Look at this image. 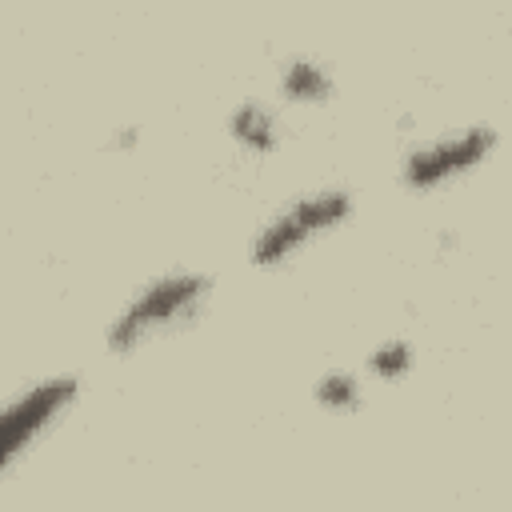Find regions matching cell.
<instances>
[{
  "instance_id": "1",
  "label": "cell",
  "mask_w": 512,
  "mask_h": 512,
  "mask_svg": "<svg viewBox=\"0 0 512 512\" xmlns=\"http://www.w3.org/2000/svg\"><path fill=\"white\" fill-rule=\"evenodd\" d=\"M208 292V280L200 272H176V276H164L156 284H148L108 328V344L116 352H128L136 348L152 328H164L172 320H180L188 308H196Z\"/></svg>"
},
{
  "instance_id": "2",
  "label": "cell",
  "mask_w": 512,
  "mask_h": 512,
  "mask_svg": "<svg viewBox=\"0 0 512 512\" xmlns=\"http://www.w3.org/2000/svg\"><path fill=\"white\" fill-rule=\"evenodd\" d=\"M348 212H352V200H348V192H340V188H328V192H316V196L296 200L292 208H284V212L252 240V264H280V260H288V256L300 252L312 236H320V232H328L332 224H340Z\"/></svg>"
},
{
  "instance_id": "3",
  "label": "cell",
  "mask_w": 512,
  "mask_h": 512,
  "mask_svg": "<svg viewBox=\"0 0 512 512\" xmlns=\"http://www.w3.org/2000/svg\"><path fill=\"white\" fill-rule=\"evenodd\" d=\"M76 396V380H44L36 388H28L20 400H12L8 408H0V468Z\"/></svg>"
},
{
  "instance_id": "4",
  "label": "cell",
  "mask_w": 512,
  "mask_h": 512,
  "mask_svg": "<svg viewBox=\"0 0 512 512\" xmlns=\"http://www.w3.org/2000/svg\"><path fill=\"white\" fill-rule=\"evenodd\" d=\"M492 144H496V132L488 124H476V128H468V132H460L452 140H436V144L412 152L408 164H404V176H408V184L428 188V184H436L444 176H456V172L480 164L492 152Z\"/></svg>"
},
{
  "instance_id": "5",
  "label": "cell",
  "mask_w": 512,
  "mask_h": 512,
  "mask_svg": "<svg viewBox=\"0 0 512 512\" xmlns=\"http://www.w3.org/2000/svg\"><path fill=\"white\" fill-rule=\"evenodd\" d=\"M284 92L296 100H324L332 92V76L316 60H292L284 68Z\"/></svg>"
},
{
  "instance_id": "6",
  "label": "cell",
  "mask_w": 512,
  "mask_h": 512,
  "mask_svg": "<svg viewBox=\"0 0 512 512\" xmlns=\"http://www.w3.org/2000/svg\"><path fill=\"white\" fill-rule=\"evenodd\" d=\"M232 136L256 152H268L276 144V124L260 104H244L232 112Z\"/></svg>"
},
{
  "instance_id": "7",
  "label": "cell",
  "mask_w": 512,
  "mask_h": 512,
  "mask_svg": "<svg viewBox=\"0 0 512 512\" xmlns=\"http://www.w3.org/2000/svg\"><path fill=\"white\" fill-rule=\"evenodd\" d=\"M316 400L328 404V408H352L360 400V388H356V380L348 372H332V376H324L316 384Z\"/></svg>"
},
{
  "instance_id": "8",
  "label": "cell",
  "mask_w": 512,
  "mask_h": 512,
  "mask_svg": "<svg viewBox=\"0 0 512 512\" xmlns=\"http://www.w3.org/2000/svg\"><path fill=\"white\" fill-rule=\"evenodd\" d=\"M408 364H412V352H408V344H400V340L380 344V348L372 352V372H380V376H400Z\"/></svg>"
}]
</instances>
